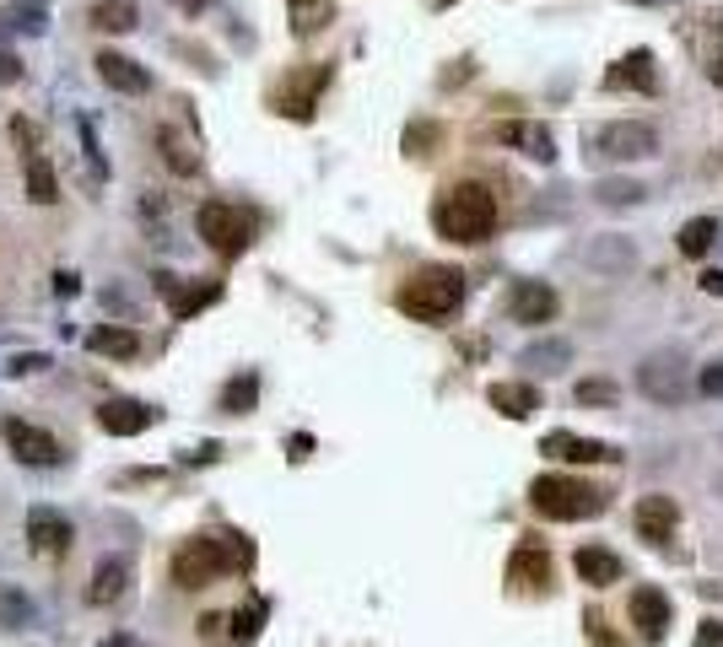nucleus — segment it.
Returning <instances> with one entry per match:
<instances>
[{"label":"nucleus","instance_id":"36","mask_svg":"<svg viewBox=\"0 0 723 647\" xmlns=\"http://www.w3.org/2000/svg\"><path fill=\"white\" fill-rule=\"evenodd\" d=\"M697 389H702L708 399H723V361H708V367H702V378H697Z\"/></svg>","mask_w":723,"mask_h":647},{"label":"nucleus","instance_id":"8","mask_svg":"<svg viewBox=\"0 0 723 647\" xmlns=\"http://www.w3.org/2000/svg\"><path fill=\"white\" fill-rule=\"evenodd\" d=\"M0 437H5V448L22 459V465H60V443L49 437V432H38V427H27V421H0Z\"/></svg>","mask_w":723,"mask_h":647},{"label":"nucleus","instance_id":"15","mask_svg":"<svg viewBox=\"0 0 723 647\" xmlns=\"http://www.w3.org/2000/svg\"><path fill=\"white\" fill-rule=\"evenodd\" d=\"M27 540H33L38 556H65L71 550V523L54 507H33L27 512Z\"/></svg>","mask_w":723,"mask_h":647},{"label":"nucleus","instance_id":"34","mask_svg":"<svg viewBox=\"0 0 723 647\" xmlns=\"http://www.w3.org/2000/svg\"><path fill=\"white\" fill-rule=\"evenodd\" d=\"M254 389H260V383H254V372H249V378H238V383H227V394H222V405L244 416V410L254 405Z\"/></svg>","mask_w":723,"mask_h":647},{"label":"nucleus","instance_id":"19","mask_svg":"<svg viewBox=\"0 0 723 647\" xmlns=\"http://www.w3.org/2000/svg\"><path fill=\"white\" fill-rule=\"evenodd\" d=\"M697 65L708 81H723V11H708L697 22Z\"/></svg>","mask_w":723,"mask_h":647},{"label":"nucleus","instance_id":"24","mask_svg":"<svg viewBox=\"0 0 723 647\" xmlns=\"http://www.w3.org/2000/svg\"><path fill=\"white\" fill-rule=\"evenodd\" d=\"M519 361L535 367V372H562V367L573 361V345H568V340H535V345H524Z\"/></svg>","mask_w":723,"mask_h":647},{"label":"nucleus","instance_id":"35","mask_svg":"<svg viewBox=\"0 0 723 647\" xmlns=\"http://www.w3.org/2000/svg\"><path fill=\"white\" fill-rule=\"evenodd\" d=\"M578 405H615V383H604V378H583Z\"/></svg>","mask_w":723,"mask_h":647},{"label":"nucleus","instance_id":"9","mask_svg":"<svg viewBox=\"0 0 723 647\" xmlns=\"http://www.w3.org/2000/svg\"><path fill=\"white\" fill-rule=\"evenodd\" d=\"M546 459H568V465H615L621 448L615 443H599V437H573V432H551L540 443Z\"/></svg>","mask_w":723,"mask_h":647},{"label":"nucleus","instance_id":"41","mask_svg":"<svg viewBox=\"0 0 723 647\" xmlns=\"http://www.w3.org/2000/svg\"><path fill=\"white\" fill-rule=\"evenodd\" d=\"M38 367H43V356H16L11 361V372H38Z\"/></svg>","mask_w":723,"mask_h":647},{"label":"nucleus","instance_id":"28","mask_svg":"<svg viewBox=\"0 0 723 647\" xmlns=\"http://www.w3.org/2000/svg\"><path fill=\"white\" fill-rule=\"evenodd\" d=\"M643 194H648V189H643L637 178H599V183H594V200H599V205H610V211L637 205Z\"/></svg>","mask_w":723,"mask_h":647},{"label":"nucleus","instance_id":"20","mask_svg":"<svg viewBox=\"0 0 723 647\" xmlns=\"http://www.w3.org/2000/svg\"><path fill=\"white\" fill-rule=\"evenodd\" d=\"M92 71L114 87V92H146V71L136 60H125V54H114V49H103L98 60H92Z\"/></svg>","mask_w":723,"mask_h":647},{"label":"nucleus","instance_id":"18","mask_svg":"<svg viewBox=\"0 0 723 647\" xmlns=\"http://www.w3.org/2000/svg\"><path fill=\"white\" fill-rule=\"evenodd\" d=\"M573 567H578V578L588 588H610V583H621V556L615 550H604V545H583L578 556H573Z\"/></svg>","mask_w":723,"mask_h":647},{"label":"nucleus","instance_id":"32","mask_svg":"<svg viewBox=\"0 0 723 647\" xmlns=\"http://www.w3.org/2000/svg\"><path fill=\"white\" fill-rule=\"evenodd\" d=\"M27 200H33V205H54V200H60V189H54V167H49L43 157L27 162Z\"/></svg>","mask_w":723,"mask_h":647},{"label":"nucleus","instance_id":"27","mask_svg":"<svg viewBox=\"0 0 723 647\" xmlns=\"http://www.w3.org/2000/svg\"><path fill=\"white\" fill-rule=\"evenodd\" d=\"M157 147H162V157H167L173 173H184V178H189V173H200V152H195V141H184L178 130H162V136H157Z\"/></svg>","mask_w":723,"mask_h":647},{"label":"nucleus","instance_id":"37","mask_svg":"<svg viewBox=\"0 0 723 647\" xmlns=\"http://www.w3.org/2000/svg\"><path fill=\"white\" fill-rule=\"evenodd\" d=\"M433 141H437L433 125H416V130L406 136V152H411V157H427V147H433Z\"/></svg>","mask_w":723,"mask_h":647},{"label":"nucleus","instance_id":"31","mask_svg":"<svg viewBox=\"0 0 723 647\" xmlns=\"http://www.w3.org/2000/svg\"><path fill=\"white\" fill-rule=\"evenodd\" d=\"M287 5H291V33L297 38H308V33H319L329 22V0H287Z\"/></svg>","mask_w":723,"mask_h":647},{"label":"nucleus","instance_id":"6","mask_svg":"<svg viewBox=\"0 0 723 647\" xmlns=\"http://www.w3.org/2000/svg\"><path fill=\"white\" fill-rule=\"evenodd\" d=\"M227 567H233V545H222V540H211V534H195V540H184L178 556H173V583H178V588H205V583H216Z\"/></svg>","mask_w":723,"mask_h":647},{"label":"nucleus","instance_id":"29","mask_svg":"<svg viewBox=\"0 0 723 647\" xmlns=\"http://www.w3.org/2000/svg\"><path fill=\"white\" fill-rule=\"evenodd\" d=\"M92 27H103V33H130V27H136V5H130V0H98V5H92Z\"/></svg>","mask_w":723,"mask_h":647},{"label":"nucleus","instance_id":"38","mask_svg":"<svg viewBox=\"0 0 723 647\" xmlns=\"http://www.w3.org/2000/svg\"><path fill=\"white\" fill-rule=\"evenodd\" d=\"M583 626H588V637H594V643H599V647H621V643H615V637H610V626H604L599 616H588Z\"/></svg>","mask_w":723,"mask_h":647},{"label":"nucleus","instance_id":"3","mask_svg":"<svg viewBox=\"0 0 723 647\" xmlns=\"http://www.w3.org/2000/svg\"><path fill=\"white\" fill-rule=\"evenodd\" d=\"M529 502H535V512H546L557 523L599 518L604 512V491H594L588 481H573V475H540V481L529 485Z\"/></svg>","mask_w":723,"mask_h":647},{"label":"nucleus","instance_id":"2","mask_svg":"<svg viewBox=\"0 0 723 647\" xmlns=\"http://www.w3.org/2000/svg\"><path fill=\"white\" fill-rule=\"evenodd\" d=\"M400 314H411V319L422 324H442L459 314V303H464V276L459 270H448V265H427V270H416L406 287H400Z\"/></svg>","mask_w":723,"mask_h":647},{"label":"nucleus","instance_id":"42","mask_svg":"<svg viewBox=\"0 0 723 647\" xmlns=\"http://www.w3.org/2000/svg\"><path fill=\"white\" fill-rule=\"evenodd\" d=\"M648 5H670V0H648Z\"/></svg>","mask_w":723,"mask_h":647},{"label":"nucleus","instance_id":"22","mask_svg":"<svg viewBox=\"0 0 723 647\" xmlns=\"http://www.w3.org/2000/svg\"><path fill=\"white\" fill-rule=\"evenodd\" d=\"M125 583H130V567H125L120 556H109V561H98V572H92V588H87V599H92V605H114V599L125 594Z\"/></svg>","mask_w":723,"mask_h":647},{"label":"nucleus","instance_id":"4","mask_svg":"<svg viewBox=\"0 0 723 647\" xmlns=\"http://www.w3.org/2000/svg\"><path fill=\"white\" fill-rule=\"evenodd\" d=\"M653 152H659V130L643 119H615V125H599L594 136H583L588 162H643Z\"/></svg>","mask_w":723,"mask_h":647},{"label":"nucleus","instance_id":"40","mask_svg":"<svg viewBox=\"0 0 723 647\" xmlns=\"http://www.w3.org/2000/svg\"><path fill=\"white\" fill-rule=\"evenodd\" d=\"M702 292H708V297H723V270H702Z\"/></svg>","mask_w":723,"mask_h":647},{"label":"nucleus","instance_id":"30","mask_svg":"<svg viewBox=\"0 0 723 647\" xmlns=\"http://www.w3.org/2000/svg\"><path fill=\"white\" fill-rule=\"evenodd\" d=\"M87 345H92L98 356H136V351H141V340H136L130 329H109V324H103V329H92V334H87Z\"/></svg>","mask_w":723,"mask_h":647},{"label":"nucleus","instance_id":"39","mask_svg":"<svg viewBox=\"0 0 723 647\" xmlns=\"http://www.w3.org/2000/svg\"><path fill=\"white\" fill-rule=\"evenodd\" d=\"M697 647H723V621H702V632H697Z\"/></svg>","mask_w":723,"mask_h":647},{"label":"nucleus","instance_id":"1","mask_svg":"<svg viewBox=\"0 0 723 647\" xmlns=\"http://www.w3.org/2000/svg\"><path fill=\"white\" fill-rule=\"evenodd\" d=\"M433 227L448 243H486L497 232V194L486 183H453L433 205Z\"/></svg>","mask_w":723,"mask_h":647},{"label":"nucleus","instance_id":"17","mask_svg":"<svg viewBox=\"0 0 723 647\" xmlns=\"http://www.w3.org/2000/svg\"><path fill=\"white\" fill-rule=\"evenodd\" d=\"M497 136H502L508 147H519L524 157H535V162H551V157H557V141H551V130H546V125H535V119H508V125H497Z\"/></svg>","mask_w":723,"mask_h":647},{"label":"nucleus","instance_id":"33","mask_svg":"<svg viewBox=\"0 0 723 647\" xmlns=\"http://www.w3.org/2000/svg\"><path fill=\"white\" fill-rule=\"evenodd\" d=\"M157 287L173 297V314L184 319V314H195V308H205V303H216V287H200V292H173V276H157Z\"/></svg>","mask_w":723,"mask_h":647},{"label":"nucleus","instance_id":"25","mask_svg":"<svg viewBox=\"0 0 723 647\" xmlns=\"http://www.w3.org/2000/svg\"><path fill=\"white\" fill-rule=\"evenodd\" d=\"M713 243H719V221H713V216H691V221L681 227V254H686V259H702Z\"/></svg>","mask_w":723,"mask_h":647},{"label":"nucleus","instance_id":"12","mask_svg":"<svg viewBox=\"0 0 723 647\" xmlns=\"http://www.w3.org/2000/svg\"><path fill=\"white\" fill-rule=\"evenodd\" d=\"M557 292L546 287V281H513V292H508V314L519 324H551L557 319Z\"/></svg>","mask_w":723,"mask_h":647},{"label":"nucleus","instance_id":"5","mask_svg":"<svg viewBox=\"0 0 723 647\" xmlns=\"http://www.w3.org/2000/svg\"><path fill=\"white\" fill-rule=\"evenodd\" d=\"M195 227H200V238H205L222 259H238V254L254 243V216H249V211H238V205H227V200L200 205Z\"/></svg>","mask_w":723,"mask_h":647},{"label":"nucleus","instance_id":"16","mask_svg":"<svg viewBox=\"0 0 723 647\" xmlns=\"http://www.w3.org/2000/svg\"><path fill=\"white\" fill-rule=\"evenodd\" d=\"M98 427L109 437H136V432L151 427V410H146L141 399H103L98 405Z\"/></svg>","mask_w":723,"mask_h":647},{"label":"nucleus","instance_id":"21","mask_svg":"<svg viewBox=\"0 0 723 647\" xmlns=\"http://www.w3.org/2000/svg\"><path fill=\"white\" fill-rule=\"evenodd\" d=\"M508 421H529L535 410H540V394H535V383H491V394H486Z\"/></svg>","mask_w":723,"mask_h":647},{"label":"nucleus","instance_id":"14","mask_svg":"<svg viewBox=\"0 0 723 647\" xmlns=\"http://www.w3.org/2000/svg\"><path fill=\"white\" fill-rule=\"evenodd\" d=\"M508 583H513L519 594H546V588H551V556H546L540 545H519L513 561H508Z\"/></svg>","mask_w":723,"mask_h":647},{"label":"nucleus","instance_id":"10","mask_svg":"<svg viewBox=\"0 0 723 647\" xmlns=\"http://www.w3.org/2000/svg\"><path fill=\"white\" fill-rule=\"evenodd\" d=\"M632 626H637V637L643 643H664V632H670V599L653 588V583H643V588H632Z\"/></svg>","mask_w":723,"mask_h":647},{"label":"nucleus","instance_id":"7","mask_svg":"<svg viewBox=\"0 0 723 647\" xmlns=\"http://www.w3.org/2000/svg\"><path fill=\"white\" fill-rule=\"evenodd\" d=\"M637 389H643L653 405H681V399L691 394L686 356H681V351H653V356L637 367Z\"/></svg>","mask_w":723,"mask_h":647},{"label":"nucleus","instance_id":"11","mask_svg":"<svg viewBox=\"0 0 723 647\" xmlns=\"http://www.w3.org/2000/svg\"><path fill=\"white\" fill-rule=\"evenodd\" d=\"M604 87H610V92H659V65H653V54H648V49L621 54V60L610 65Z\"/></svg>","mask_w":723,"mask_h":647},{"label":"nucleus","instance_id":"13","mask_svg":"<svg viewBox=\"0 0 723 647\" xmlns=\"http://www.w3.org/2000/svg\"><path fill=\"white\" fill-rule=\"evenodd\" d=\"M632 518H637V534H643L648 545H670V534H675V523H681V507H675V496H643Z\"/></svg>","mask_w":723,"mask_h":647},{"label":"nucleus","instance_id":"26","mask_svg":"<svg viewBox=\"0 0 723 647\" xmlns=\"http://www.w3.org/2000/svg\"><path fill=\"white\" fill-rule=\"evenodd\" d=\"M632 259H637L632 238H604V243L588 249V265H594V270H632Z\"/></svg>","mask_w":723,"mask_h":647},{"label":"nucleus","instance_id":"23","mask_svg":"<svg viewBox=\"0 0 723 647\" xmlns=\"http://www.w3.org/2000/svg\"><path fill=\"white\" fill-rule=\"evenodd\" d=\"M324 81H329V71H324V65H313V71H302V76L291 81L287 92H282V109H287L291 119H308V114H313V92H319Z\"/></svg>","mask_w":723,"mask_h":647}]
</instances>
